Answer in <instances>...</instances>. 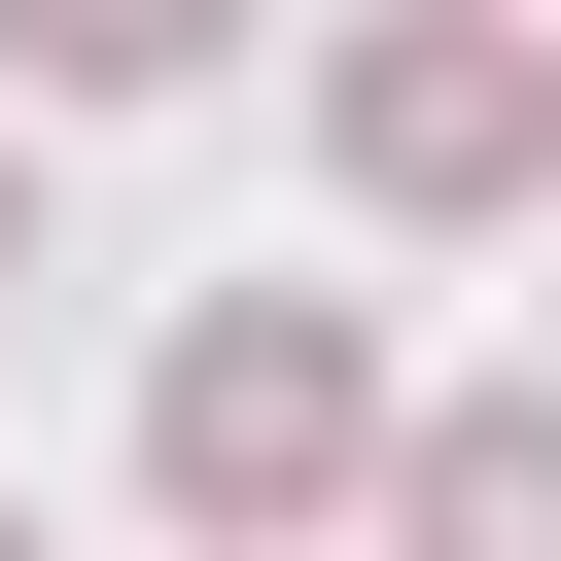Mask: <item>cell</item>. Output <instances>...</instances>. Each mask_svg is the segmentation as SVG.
Here are the masks:
<instances>
[{"instance_id": "277c9868", "label": "cell", "mask_w": 561, "mask_h": 561, "mask_svg": "<svg viewBox=\"0 0 561 561\" xmlns=\"http://www.w3.org/2000/svg\"><path fill=\"white\" fill-rule=\"evenodd\" d=\"M210 35H245V0H0V70H35V105H175Z\"/></svg>"}, {"instance_id": "5b68a950", "label": "cell", "mask_w": 561, "mask_h": 561, "mask_svg": "<svg viewBox=\"0 0 561 561\" xmlns=\"http://www.w3.org/2000/svg\"><path fill=\"white\" fill-rule=\"evenodd\" d=\"M0 280H35V140H0Z\"/></svg>"}, {"instance_id": "52a82bcc", "label": "cell", "mask_w": 561, "mask_h": 561, "mask_svg": "<svg viewBox=\"0 0 561 561\" xmlns=\"http://www.w3.org/2000/svg\"><path fill=\"white\" fill-rule=\"evenodd\" d=\"M526 35H561V0H526Z\"/></svg>"}, {"instance_id": "6da1fadb", "label": "cell", "mask_w": 561, "mask_h": 561, "mask_svg": "<svg viewBox=\"0 0 561 561\" xmlns=\"http://www.w3.org/2000/svg\"><path fill=\"white\" fill-rule=\"evenodd\" d=\"M386 421H421V386H386V316H351V280H210V316L140 351V491H175L210 561H351Z\"/></svg>"}, {"instance_id": "3957f363", "label": "cell", "mask_w": 561, "mask_h": 561, "mask_svg": "<svg viewBox=\"0 0 561 561\" xmlns=\"http://www.w3.org/2000/svg\"><path fill=\"white\" fill-rule=\"evenodd\" d=\"M351 526H386V561H561V386H421Z\"/></svg>"}, {"instance_id": "7a4b0ae2", "label": "cell", "mask_w": 561, "mask_h": 561, "mask_svg": "<svg viewBox=\"0 0 561 561\" xmlns=\"http://www.w3.org/2000/svg\"><path fill=\"white\" fill-rule=\"evenodd\" d=\"M316 175H351L386 245L561 210V35H526V0H351V35H316Z\"/></svg>"}, {"instance_id": "8992f818", "label": "cell", "mask_w": 561, "mask_h": 561, "mask_svg": "<svg viewBox=\"0 0 561 561\" xmlns=\"http://www.w3.org/2000/svg\"><path fill=\"white\" fill-rule=\"evenodd\" d=\"M0 561H35V491H0Z\"/></svg>"}]
</instances>
